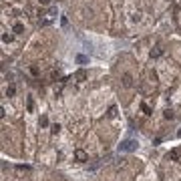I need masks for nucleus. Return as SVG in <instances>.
<instances>
[{"instance_id": "9", "label": "nucleus", "mask_w": 181, "mask_h": 181, "mask_svg": "<svg viewBox=\"0 0 181 181\" xmlns=\"http://www.w3.org/2000/svg\"><path fill=\"white\" fill-rule=\"evenodd\" d=\"M87 60H89V56H85V54H79V56H77V62H79V65H85Z\"/></svg>"}, {"instance_id": "12", "label": "nucleus", "mask_w": 181, "mask_h": 181, "mask_svg": "<svg viewBox=\"0 0 181 181\" xmlns=\"http://www.w3.org/2000/svg\"><path fill=\"white\" fill-rule=\"evenodd\" d=\"M2 40H4V42H10V40H12V34H2Z\"/></svg>"}, {"instance_id": "18", "label": "nucleus", "mask_w": 181, "mask_h": 181, "mask_svg": "<svg viewBox=\"0 0 181 181\" xmlns=\"http://www.w3.org/2000/svg\"><path fill=\"white\" fill-rule=\"evenodd\" d=\"M34 109V103H32V99H28V111H32Z\"/></svg>"}, {"instance_id": "13", "label": "nucleus", "mask_w": 181, "mask_h": 181, "mask_svg": "<svg viewBox=\"0 0 181 181\" xmlns=\"http://www.w3.org/2000/svg\"><path fill=\"white\" fill-rule=\"evenodd\" d=\"M14 32H16V34L22 32V24H14Z\"/></svg>"}, {"instance_id": "5", "label": "nucleus", "mask_w": 181, "mask_h": 181, "mask_svg": "<svg viewBox=\"0 0 181 181\" xmlns=\"http://www.w3.org/2000/svg\"><path fill=\"white\" fill-rule=\"evenodd\" d=\"M161 54H163V48H161V47H155L153 50H151V59H159Z\"/></svg>"}, {"instance_id": "1", "label": "nucleus", "mask_w": 181, "mask_h": 181, "mask_svg": "<svg viewBox=\"0 0 181 181\" xmlns=\"http://www.w3.org/2000/svg\"><path fill=\"white\" fill-rule=\"evenodd\" d=\"M137 145H139V143L135 139H125L119 145V151H123V153H133V151H137Z\"/></svg>"}, {"instance_id": "19", "label": "nucleus", "mask_w": 181, "mask_h": 181, "mask_svg": "<svg viewBox=\"0 0 181 181\" xmlns=\"http://www.w3.org/2000/svg\"><path fill=\"white\" fill-rule=\"evenodd\" d=\"M40 4H48V2H50V0H38Z\"/></svg>"}, {"instance_id": "8", "label": "nucleus", "mask_w": 181, "mask_h": 181, "mask_svg": "<svg viewBox=\"0 0 181 181\" xmlns=\"http://www.w3.org/2000/svg\"><path fill=\"white\" fill-rule=\"evenodd\" d=\"M141 111H143L145 115H151V107H149L147 103H141Z\"/></svg>"}, {"instance_id": "4", "label": "nucleus", "mask_w": 181, "mask_h": 181, "mask_svg": "<svg viewBox=\"0 0 181 181\" xmlns=\"http://www.w3.org/2000/svg\"><path fill=\"white\" fill-rule=\"evenodd\" d=\"M74 157H77V161H87V153L83 149H77L74 151Z\"/></svg>"}, {"instance_id": "7", "label": "nucleus", "mask_w": 181, "mask_h": 181, "mask_svg": "<svg viewBox=\"0 0 181 181\" xmlns=\"http://www.w3.org/2000/svg\"><path fill=\"white\" fill-rule=\"evenodd\" d=\"M53 20H54V18H50V16L47 14V18L40 20V26H48V24H53Z\"/></svg>"}, {"instance_id": "10", "label": "nucleus", "mask_w": 181, "mask_h": 181, "mask_svg": "<svg viewBox=\"0 0 181 181\" xmlns=\"http://www.w3.org/2000/svg\"><path fill=\"white\" fill-rule=\"evenodd\" d=\"M115 115H117V107H109V117H115Z\"/></svg>"}, {"instance_id": "3", "label": "nucleus", "mask_w": 181, "mask_h": 181, "mask_svg": "<svg viewBox=\"0 0 181 181\" xmlns=\"http://www.w3.org/2000/svg\"><path fill=\"white\" fill-rule=\"evenodd\" d=\"M123 85H125V87H133V77H131V74H129V73H125V74H123Z\"/></svg>"}, {"instance_id": "20", "label": "nucleus", "mask_w": 181, "mask_h": 181, "mask_svg": "<svg viewBox=\"0 0 181 181\" xmlns=\"http://www.w3.org/2000/svg\"><path fill=\"white\" fill-rule=\"evenodd\" d=\"M177 137H181V129H179V133H177Z\"/></svg>"}, {"instance_id": "17", "label": "nucleus", "mask_w": 181, "mask_h": 181, "mask_svg": "<svg viewBox=\"0 0 181 181\" xmlns=\"http://www.w3.org/2000/svg\"><path fill=\"white\" fill-rule=\"evenodd\" d=\"M60 24H62V26H67V24H68V20H67V16H62V18H60Z\"/></svg>"}, {"instance_id": "14", "label": "nucleus", "mask_w": 181, "mask_h": 181, "mask_svg": "<svg viewBox=\"0 0 181 181\" xmlns=\"http://www.w3.org/2000/svg\"><path fill=\"white\" fill-rule=\"evenodd\" d=\"M40 125H42V127H47V125H48V119H47V117H40Z\"/></svg>"}, {"instance_id": "6", "label": "nucleus", "mask_w": 181, "mask_h": 181, "mask_svg": "<svg viewBox=\"0 0 181 181\" xmlns=\"http://www.w3.org/2000/svg\"><path fill=\"white\" fill-rule=\"evenodd\" d=\"M74 79H77V80H85V79H87V71H83V68L77 71V73H74Z\"/></svg>"}, {"instance_id": "15", "label": "nucleus", "mask_w": 181, "mask_h": 181, "mask_svg": "<svg viewBox=\"0 0 181 181\" xmlns=\"http://www.w3.org/2000/svg\"><path fill=\"white\" fill-rule=\"evenodd\" d=\"M12 95H14V87H8L6 89V97H12Z\"/></svg>"}, {"instance_id": "2", "label": "nucleus", "mask_w": 181, "mask_h": 181, "mask_svg": "<svg viewBox=\"0 0 181 181\" xmlns=\"http://www.w3.org/2000/svg\"><path fill=\"white\" fill-rule=\"evenodd\" d=\"M181 159V149L179 147H175L169 151V161H179Z\"/></svg>"}, {"instance_id": "11", "label": "nucleus", "mask_w": 181, "mask_h": 181, "mask_svg": "<svg viewBox=\"0 0 181 181\" xmlns=\"http://www.w3.org/2000/svg\"><path fill=\"white\" fill-rule=\"evenodd\" d=\"M175 115H173V111H171V109H167V111H165V119H173Z\"/></svg>"}, {"instance_id": "16", "label": "nucleus", "mask_w": 181, "mask_h": 181, "mask_svg": "<svg viewBox=\"0 0 181 181\" xmlns=\"http://www.w3.org/2000/svg\"><path fill=\"white\" fill-rule=\"evenodd\" d=\"M60 131V125H53V135H56Z\"/></svg>"}]
</instances>
